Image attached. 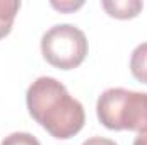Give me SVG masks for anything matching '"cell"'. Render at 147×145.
Instances as JSON below:
<instances>
[{
  "mask_svg": "<svg viewBox=\"0 0 147 145\" xmlns=\"http://www.w3.org/2000/svg\"><path fill=\"white\" fill-rule=\"evenodd\" d=\"M26 104L36 123L58 140H69L84 128V106L53 77H39L29 85Z\"/></svg>",
  "mask_w": 147,
  "mask_h": 145,
  "instance_id": "1",
  "label": "cell"
},
{
  "mask_svg": "<svg viewBox=\"0 0 147 145\" xmlns=\"http://www.w3.org/2000/svg\"><path fill=\"white\" fill-rule=\"evenodd\" d=\"M96 113L108 130H147V92L121 87L106 89L96 104Z\"/></svg>",
  "mask_w": 147,
  "mask_h": 145,
  "instance_id": "2",
  "label": "cell"
},
{
  "mask_svg": "<svg viewBox=\"0 0 147 145\" xmlns=\"http://www.w3.org/2000/svg\"><path fill=\"white\" fill-rule=\"evenodd\" d=\"M86 34L72 24L50 28L41 38V53L45 60L60 70L77 68L87 56Z\"/></svg>",
  "mask_w": 147,
  "mask_h": 145,
  "instance_id": "3",
  "label": "cell"
},
{
  "mask_svg": "<svg viewBox=\"0 0 147 145\" xmlns=\"http://www.w3.org/2000/svg\"><path fill=\"white\" fill-rule=\"evenodd\" d=\"M103 9L108 12V15L116 19H132L139 15L144 3L139 0H105L101 2Z\"/></svg>",
  "mask_w": 147,
  "mask_h": 145,
  "instance_id": "4",
  "label": "cell"
},
{
  "mask_svg": "<svg viewBox=\"0 0 147 145\" xmlns=\"http://www.w3.org/2000/svg\"><path fill=\"white\" fill-rule=\"evenodd\" d=\"M19 9H21L19 0H0V39L10 33Z\"/></svg>",
  "mask_w": 147,
  "mask_h": 145,
  "instance_id": "5",
  "label": "cell"
},
{
  "mask_svg": "<svg viewBox=\"0 0 147 145\" xmlns=\"http://www.w3.org/2000/svg\"><path fill=\"white\" fill-rule=\"evenodd\" d=\"M130 72H132V75H134L139 82L147 84V43L139 44V46L132 51Z\"/></svg>",
  "mask_w": 147,
  "mask_h": 145,
  "instance_id": "6",
  "label": "cell"
},
{
  "mask_svg": "<svg viewBox=\"0 0 147 145\" xmlns=\"http://www.w3.org/2000/svg\"><path fill=\"white\" fill-rule=\"evenodd\" d=\"M2 145H41L34 135L26 133V132H16L10 133L2 140Z\"/></svg>",
  "mask_w": 147,
  "mask_h": 145,
  "instance_id": "7",
  "label": "cell"
},
{
  "mask_svg": "<svg viewBox=\"0 0 147 145\" xmlns=\"http://www.w3.org/2000/svg\"><path fill=\"white\" fill-rule=\"evenodd\" d=\"M51 5L55 7V9H58V10H65V12H69V10H75V9H79V7H82V2H77V3H74V2H51Z\"/></svg>",
  "mask_w": 147,
  "mask_h": 145,
  "instance_id": "8",
  "label": "cell"
},
{
  "mask_svg": "<svg viewBox=\"0 0 147 145\" xmlns=\"http://www.w3.org/2000/svg\"><path fill=\"white\" fill-rule=\"evenodd\" d=\"M82 145H118L116 142H113L110 138H103V137H92V138H87Z\"/></svg>",
  "mask_w": 147,
  "mask_h": 145,
  "instance_id": "9",
  "label": "cell"
},
{
  "mask_svg": "<svg viewBox=\"0 0 147 145\" xmlns=\"http://www.w3.org/2000/svg\"><path fill=\"white\" fill-rule=\"evenodd\" d=\"M134 145H147V130L140 132V133L135 137V140H134Z\"/></svg>",
  "mask_w": 147,
  "mask_h": 145,
  "instance_id": "10",
  "label": "cell"
}]
</instances>
